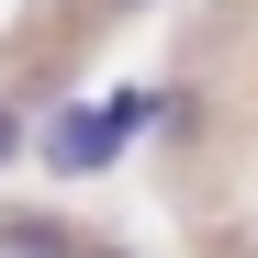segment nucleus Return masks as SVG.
I'll list each match as a JSON object with an SVG mask.
<instances>
[{
	"label": "nucleus",
	"instance_id": "4",
	"mask_svg": "<svg viewBox=\"0 0 258 258\" xmlns=\"http://www.w3.org/2000/svg\"><path fill=\"white\" fill-rule=\"evenodd\" d=\"M90 12H101V23H123V12H146V0H90Z\"/></svg>",
	"mask_w": 258,
	"mask_h": 258
},
{
	"label": "nucleus",
	"instance_id": "3",
	"mask_svg": "<svg viewBox=\"0 0 258 258\" xmlns=\"http://www.w3.org/2000/svg\"><path fill=\"white\" fill-rule=\"evenodd\" d=\"M12 157H34V123H23L12 101H0V168H12Z\"/></svg>",
	"mask_w": 258,
	"mask_h": 258
},
{
	"label": "nucleus",
	"instance_id": "2",
	"mask_svg": "<svg viewBox=\"0 0 258 258\" xmlns=\"http://www.w3.org/2000/svg\"><path fill=\"white\" fill-rule=\"evenodd\" d=\"M0 258H68L56 225H0Z\"/></svg>",
	"mask_w": 258,
	"mask_h": 258
},
{
	"label": "nucleus",
	"instance_id": "1",
	"mask_svg": "<svg viewBox=\"0 0 258 258\" xmlns=\"http://www.w3.org/2000/svg\"><path fill=\"white\" fill-rule=\"evenodd\" d=\"M123 146H135V135H123V112H112V101H68V112L34 123V157H45L56 180H101Z\"/></svg>",
	"mask_w": 258,
	"mask_h": 258
}]
</instances>
